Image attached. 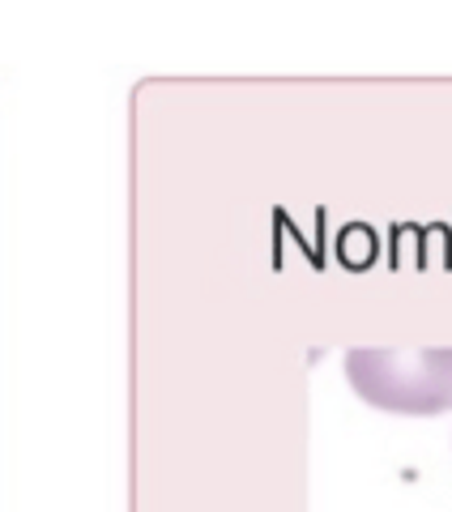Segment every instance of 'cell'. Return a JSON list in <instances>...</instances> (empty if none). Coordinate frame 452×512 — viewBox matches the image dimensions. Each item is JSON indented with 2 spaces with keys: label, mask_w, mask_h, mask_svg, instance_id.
Listing matches in <instances>:
<instances>
[{
  "label": "cell",
  "mask_w": 452,
  "mask_h": 512,
  "mask_svg": "<svg viewBox=\"0 0 452 512\" xmlns=\"http://www.w3.org/2000/svg\"><path fill=\"white\" fill-rule=\"evenodd\" d=\"M346 380L367 406L389 414H444L452 410V346L444 350H346Z\"/></svg>",
  "instance_id": "1"
}]
</instances>
